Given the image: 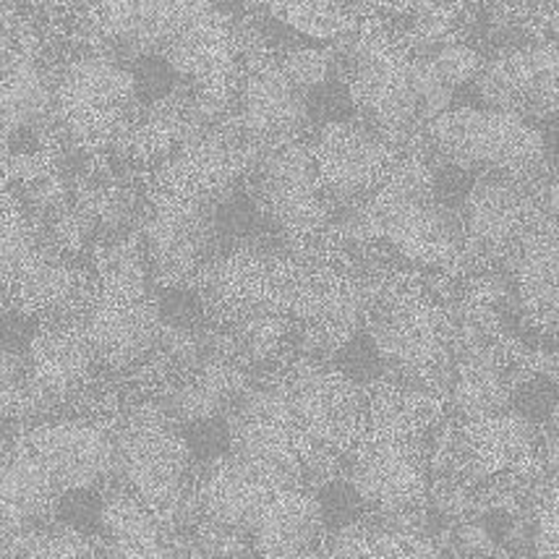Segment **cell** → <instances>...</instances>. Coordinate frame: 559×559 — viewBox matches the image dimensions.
Returning a JSON list of instances; mask_svg holds the SVG:
<instances>
[{
	"mask_svg": "<svg viewBox=\"0 0 559 559\" xmlns=\"http://www.w3.org/2000/svg\"><path fill=\"white\" fill-rule=\"evenodd\" d=\"M3 280L26 309L45 314L73 311L84 296V277L32 241L24 215L9 197L3 204Z\"/></svg>",
	"mask_w": 559,
	"mask_h": 559,
	"instance_id": "obj_4",
	"label": "cell"
},
{
	"mask_svg": "<svg viewBox=\"0 0 559 559\" xmlns=\"http://www.w3.org/2000/svg\"><path fill=\"white\" fill-rule=\"evenodd\" d=\"M504 401H508V388L491 358L478 356L461 366L455 382L457 408L474 416H491L497 408H502Z\"/></svg>",
	"mask_w": 559,
	"mask_h": 559,
	"instance_id": "obj_30",
	"label": "cell"
},
{
	"mask_svg": "<svg viewBox=\"0 0 559 559\" xmlns=\"http://www.w3.org/2000/svg\"><path fill=\"white\" fill-rule=\"evenodd\" d=\"M241 388L243 374L236 366H230L228 361L207 364L191 382H186L173 395L170 408L186 424L207 421V418H215Z\"/></svg>",
	"mask_w": 559,
	"mask_h": 559,
	"instance_id": "obj_28",
	"label": "cell"
},
{
	"mask_svg": "<svg viewBox=\"0 0 559 559\" xmlns=\"http://www.w3.org/2000/svg\"><path fill=\"white\" fill-rule=\"evenodd\" d=\"M241 168V152L219 136H199L181 150V157L165 170V194L204 197L228 183Z\"/></svg>",
	"mask_w": 559,
	"mask_h": 559,
	"instance_id": "obj_24",
	"label": "cell"
},
{
	"mask_svg": "<svg viewBox=\"0 0 559 559\" xmlns=\"http://www.w3.org/2000/svg\"><path fill=\"white\" fill-rule=\"evenodd\" d=\"M212 236V217L204 197L163 194L146 219V259L163 283H181L194 275Z\"/></svg>",
	"mask_w": 559,
	"mask_h": 559,
	"instance_id": "obj_9",
	"label": "cell"
},
{
	"mask_svg": "<svg viewBox=\"0 0 559 559\" xmlns=\"http://www.w3.org/2000/svg\"><path fill=\"white\" fill-rule=\"evenodd\" d=\"M280 337H283V319L275 311H254L246 319L243 345L254 358H264L272 353Z\"/></svg>",
	"mask_w": 559,
	"mask_h": 559,
	"instance_id": "obj_38",
	"label": "cell"
},
{
	"mask_svg": "<svg viewBox=\"0 0 559 559\" xmlns=\"http://www.w3.org/2000/svg\"><path fill=\"white\" fill-rule=\"evenodd\" d=\"M267 11L280 24L317 39H341L358 29L356 11L341 3H270Z\"/></svg>",
	"mask_w": 559,
	"mask_h": 559,
	"instance_id": "obj_29",
	"label": "cell"
},
{
	"mask_svg": "<svg viewBox=\"0 0 559 559\" xmlns=\"http://www.w3.org/2000/svg\"><path fill=\"white\" fill-rule=\"evenodd\" d=\"M183 439L189 444L191 455L219 457L225 450H230V426L215 424L212 418H207V421H194Z\"/></svg>",
	"mask_w": 559,
	"mask_h": 559,
	"instance_id": "obj_39",
	"label": "cell"
},
{
	"mask_svg": "<svg viewBox=\"0 0 559 559\" xmlns=\"http://www.w3.org/2000/svg\"><path fill=\"white\" fill-rule=\"evenodd\" d=\"M465 442H468V461L481 476L510 468L534 450L528 424L515 416H478V421L465 429Z\"/></svg>",
	"mask_w": 559,
	"mask_h": 559,
	"instance_id": "obj_27",
	"label": "cell"
},
{
	"mask_svg": "<svg viewBox=\"0 0 559 559\" xmlns=\"http://www.w3.org/2000/svg\"><path fill=\"white\" fill-rule=\"evenodd\" d=\"M264 199L280 225L293 236L314 233L324 223L322 181L314 152L306 144H280L264 165Z\"/></svg>",
	"mask_w": 559,
	"mask_h": 559,
	"instance_id": "obj_11",
	"label": "cell"
},
{
	"mask_svg": "<svg viewBox=\"0 0 559 559\" xmlns=\"http://www.w3.org/2000/svg\"><path fill=\"white\" fill-rule=\"evenodd\" d=\"M11 557H92L95 542L90 534L58 523L52 528H29L22 534L5 536V551Z\"/></svg>",
	"mask_w": 559,
	"mask_h": 559,
	"instance_id": "obj_31",
	"label": "cell"
},
{
	"mask_svg": "<svg viewBox=\"0 0 559 559\" xmlns=\"http://www.w3.org/2000/svg\"><path fill=\"white\" fill-rule=\"evenodd\" d=\"M330 555L335 557H435L437 551L429 544L416 542L414 536L392 534H343L335 536Z\"/></svg>",
	"mask_w": 559,
	"mask_h": 559,
	"instance_id": "obj_33",
	"label": "cell"
},
{
	"mask_svg": "<svg viewBox=\"0 0 559 559\" xmlns=\"http://www.w3.org/2000/svg\"><path fill=\"white\" fill-rule=\"evenodd\" d=\"M304 439L288 384L251 392L230 421V455L285 481H293Z\"/></svg>",
	"mask_w": 559,
	"mask_h": 559,
	"instance_id": "obj_5",
	"label": "cell"
},
{
	"mask_svg": "<svg viewBox=\"0 0 559 559\" xmlns=\"http://www.w3.org/2000/svg\"><path fill=\"white\" fill-rule=\"evenodd\" d=\"M322 504L314 497L283 487L259 512L254 528V551L262 557H298L314 544L322 531Z\"/></svg>",
	"mask_w": 559,
	"mask_h": 559,
	"instance_id": "obj_19",
	"label": "cell"
},
{
	"mask_svg": "<svg viewBox=\"0 0 559 559\" xmlns=\"http://www.w3.org/2000/svg\"><path fill=\"white\" fill-rule=\"evenodd\" d=\"M159 523L163 521L139 497L116 495L103 499V528H99V534L108 538L110 555L134 559L168 557Z\"/></svg>",
	"mask_w": 559,
	"mask_h": 559,
	"instance_id": "obj_25",
	"label": "cell"
},
{
	"mask_svg": "<svg viewBox=\"0 0 559 559\" xmlns=\"http://www.w3.org/2000/svg\"><path fill=\"white\" fill-rule=\"evenodd\" d=\"M24 444L56 478L61 497L71 489H95L118 463V442L92 424L39 426Z\"/></svg>",
	"mask_w": 559,
	"mask_h": 559,
	"instance_id": "obj_10",
	"label": "cell"
},
{
	"mask_svg": "<svg viewBox=\"0 0 559 559\" xmlns=\"http://www.w3.org/2000/svg\"><path fill=\"white\" fill-rule=\"evenodd\" d=\"M353 103L382 129L401 131L418 121L414 58L382 32H366L356 45Z\"/></svg>",
	"mask_w": 559,
	"mask_h": 559,
	"instance_id": "obj_7",
	"label": "cell"
},
{
	"mask_svg": "<svg viewBox=\"0 0 559 559\" xmlns=\"http://www.w3.org/2000/svg\"><path fill=\"white\" fill-rule=\"evenodd\" d=\"M424 173L397 176L388 194H382L369 212L371 230L401 246L408 257L424 262H448L455 254V233L444 210L431 204V189Z\"/></svg>",
	"mask_w": 559,
	"mask_h": 559,
	"instance_id": "obj_6",
	"label": "cell"
},
{
	"mask_svg": "<svg viewBox=\"0 0 559 559\" xmlns=\"http://www.w3.org/2000/svg\"><path fill=\"white\" fill-rule=\"evenodd\" d=\"M136 79V92L146 99H165L168 92H173V71L170 63L159 56H139L134 69H131Z\"/></svg>",
	"mask_w": 559,
	"mask_h": 559,
	"instance_id": "obj_37",
	"label": "cell"
},
{
	"mask_svg": "<svg viewBox=\"0 0 559 559\" xmlns=\"http://www.w3.org/2000/svg\"><path fill=\"white\" fill-rule=\"evenodd\" d=\"M283 69L296 79V84H301L306 92L317 90V86L330 82L332 73V56L328 50H314V48H298L290 50L283 58Z\"/></svg>",
	"mask_w": 559,
	"mask_h": 559,
	"instance_id": "obj_35",
	"label": "cell"
},
{
	"mask_svg": "<svg viewBox=\"0 0 559 559\" xmlns=\"http://www.w3.org/2000/svg\"><path fill=\"white\" fill-rule=\"evenodd\" d=\"M283 487H290V481L238 461L228 452V457H217L215 471L204 481L202 502L225 528L251 531L264 504Z\"/></svg>",
	"mask_w": 559,
	"mask_h": 559,
	"instance_id": "obj_16",
	"label": "cell"
},
{
	"mask_svg": "<svg viewBox=\"0 0 559 559\" xmlns=\"http://www.w3.org/2000/svg\"><path fill=\"white\" fill-rule=\"evenodd\" d=\"M136 92L134 73L103 56L71 63L56 86V110L79 144H99L126 121Z\"/></svg>",
	"mask_w": 559,
	"mask_h": 559,
	"instance_id": "obj_3",
	"label": "cell"
},
{
	"mask_svg": "<svg viewBox=\"0 0 559 559\" xmlns=\"http://www.w3.org/2000/svg\"><path fill=\"white\" fill-rule=\"evenodd\" d=\"M421 24H418V32L426 39L442 37L444 32H450L452 19H455L457 5H421Z\"/></svg>",
	"mask_w": 559,
	"mask_h": 559,
	"instance_id": "obj_42",
	"label": "cell"
},
{
	"mask_svg": "<svg viewBox=\"0 0 559 559\" xmlns=\"http://www.w3.org/2000/svg\"><path fill=\"white\" fill-rule=\"evenodd\" d=\"M518 293L536 328L555 330L559 314V249L555 225H544L523 236L518 264Z\"/></svg>",
	"mask_w": 559,
	"mask_h": 559,
	"instance_id": "obj_22",
	"label": "cell"
},
{
	"mask_svg": "<svg viewBox=\"0 0 559 559\" xmlns=\"http://www.w3.org/2000/svg\"><path fill=\"white\" fill-rule=\"evenodd\" d=\"M159 322H163V311L144 296L123 298L105 293L84 330L99 361L126 366L136 361L157 341Z\"/></svg>",
	"mask_w": 559,
	"mask_h": 559,
	"instance_id": "obj_15",
	"label": "cell"
},
{
	"mask_svg": "<svg viewBox=\"0 0 559 559\" xmlns=\"http://www.w3.org/2000/svg\"><path fill=\"white\" fill-rule=\"evenodd\" d=\"M444 341V322L431 309L429 304H421L418 298H403L392 309L388 322L382 319L374 343L377 348L397 361L426 369L437 361Z\"/></svg>",
	"mask_w": 559,
	"mask_h": 559,
	"instance_id": "obj_23",
	"label": "cell"
},
{
	"mask_svg": "<svg viewBox=\"0 0 559 559\" xmlns=\"http://www.w3.org/2000/svg\"><path fill=\"white\" fill-rule=\"evenodd\" d=\"M353 489L379 508H405L421 497V474L414 455L392 435V426H384L361 448Z\"/></svg>",
	"mask_w": 559,
	"mask_h": 559,
	"instance_id": "obj_18",
	"label": "cell"
},
{
	"mask_svg": "<svg viewBox=\"0 0 559 559\" xmlns=\"http://www.w3.org/2000/svg\"><path fill=\"white\" fill-rule=\"evenodd\" d=\"M314 159L324 189L358 194L388 176L392 152L382 139L366 134L358 126L332 121L319 134Z\"/></svg>",
	"mask_w": 559,
	"mask_h": 559,
	"instance_id": "obj_14",
	"label": "cell"
},
{
	"mask_svg": "<svg viewBox=\"0 0 559 559\" xmlns=\"http://www.w3.org/2000/svg\"><path fill=\"white\" fill-rule=\"evenodd\" d=\"M557 45L504 52L476 71V86L489 110L518 116L557 112Z\"/></svg>",
	"mask_w": 559,
	"mask_h": 559,
	"instance_id": "obj_8",
	"label": "cell"
},
{
	"mask_svg": "<svg viewBox=\"0 0 559 559\" xmlns=\"http://www.w3.org/2000/svg\"><path fill=\"white\" fill-rule=\"evenodd\" d=\"M92 361H97L90 335L79 324H52L39 330L26 345L29 384H26L24 408L29 403L61 401L84 382Z\"/></svg>",
	"mask_w": 559,
	"mask_h": 559,
	"instance_id": "obj_13",
	"label": "cell"
},
{
	"mask_svg": "<svg viewBox=\"0 0 559 559\" xmlns=\"http://www.w3.org/2000/svg\"><path fill=\"white\" fill-rule=\"evenodd\" d=\"M58 521L92 534V528H103V499L92 489L66 491L58 499Z\"/></svg>",
	"mask_w": 559,
	"mask_h": 559,
	"instance_id": "obj_34",
	"label": "cell"
},
{
	"mask_svg": "<svg viewBox=\"0 0 559 559\" xmlns=\"http://www.w3.org/2000/svg\"><path fill=\"white\" fill-rule=\"evenodd\" d=\"M56 105V92H50L43 71L37 69L35 58L19 52L5 61L3 79V139L11 142L29 126L35 129L48 118Z\"/></svg>",
	"mask_w": 559,
	"mask_h": 559,
	"instance_id": "obj_26",
	"label": "cell"
},
{
	"mask_svg": "<svg viewBox=\"0 0 559 559\" xmlns=\"http://www.w3.org/2000/svg\"><path fill=\"white\" fill-rule=\"evenodd\" d=\"M429 136L457 165H484L504 173H528L542 165V131L518 112L489 108L444 110L429 121Z\"/></svg>",
	"mask_w": 559,
	"mask_h": 559,
	"instance_id": "obj_1",
	"label": "cell"
},
{
	"mask_svg": "<svg viewBox=\"0 0 559 559\" xmlns=\"http://www.w3.org/2000/svg\"><path fill=\"white\" fill-rule=\"evenodd\" d=\"M61 499L56 478L45 463L22 442L3 465V534L13 536L48 515Z\"/></svg>",
	"mask_w": 559,
	"mask_h": 559,
	"instance_id": "obj_21",
	"label": "cell"
},
{
	"mask_svg": "<svg viewBox=\"0 0 559 559\" xmlns=\"http://www.w3.org/2000/svg\"><path fill=\"white\" fill-rule=\"evenodd\" d=\"M191 450L155 408L136 411L118 437V463L123 465L136 497L159 521L176 518L183 499V481Z\"/></svg>",
	"mask_w": 559,
	"mask_h": 559,
	"instance_id": "obj_2",
	"label": "cell"
},
{
	"mask_svg": "<svg viewBox=\"0 0 559 559\" xmlns=\"http://www.w3.org/2000/svg\"><path fill=\"white\" fill-rule=\"evenodd\" d=\"M309 92L283 69L262 63L249 73L243 86V131L257 142L288 144L309 123Z\"/></svg>",
	"mask_w": 559,
	"mask_h": 559,
	"instance_id": "obj_12",
	"label": "cell"
},
{
	"mask_svg": "<svg viewBox=\"0 0 559 559\" xmlns=\"http://www.w3.org/2000/svg\"><path fill=\"white\" fill-rule=\"evenodd\" d=\"M536 555L557 557V489L544 499L536 525Z\"/></svg>",
	"mask_w": 559,
	"mask_h": 559,
	"instance_id": "obj_41",
	"label": "cell"
},
{
	"mask_svg": "<svg viewBox=\"0 0 559 559\" xmlns=\"http://www.w3.org/2000/svg\"><path fill=\"white\" fill-rule=\"evenodd\" d=\"M29 197L39 210H61L66 207V199H69V183H66L61 173L43 170L35 181H29Z\"/></svg>",
	"mask_w": 559,
	"mask_h": 559,
	"instance_id": "obj_40",
	"label": "cell"
},
{
	"mask_svg": "<svg viewBox=\"0 0 559 559\" xmlns=\"http://www.w3.org/2000/svg\"><path fill=\"white\" fill-rule=\"evenodd\" d=\"M429 61L452 90H455L457 84L468 82V79L481 69L476 50L465 48V45H444V48H439L435 56H429Z\"/></svg>",
	"mask_w": 559,
	"mask_h": 559,
	"instance_id": "obj_36",
	"label": "cell"
},
{
	"mask_svg": "<svg viewBox=\"0 0 559 559\" xmlns=\"http://www.w3.org/2000/svg\"><path fill=\"white\" fill-rule=\"evenodd\" d=\"M288 395L306 439L345 442L356 429L358 395L343 374L306 369L288 384Z\"/></svg>",
	"mask_w": 559,
	"mask_h": 559,
	"instance_id": "obj_17",
	"label": "cell"
},
{
	"mask_svg": "<svg viewBox=\"0 0 559 559\" xmlns=\"http://www.w3.org/2000/svg\"><path fill=\"white\" fill-rule=\"evenodd\" d=\"M463 215L471 241L481 249H504L523 238L528 204L512 183L502 178H481L465 194Z\"/></svg>",
	"mask_w": 559,
	"mask_h": 559,
	"instance_id": "obj_20",
	"label": "cell"
},
{
	"mask_svg": "<svg viewBox=\"0 0 559 559\" xmlns=\"http://www.w3.org/2000/svg\"><path fill=\"white\" fill-rule=\"evenodd\" d=\"M99 277H103L105 293L110 296L142 298L146 277L142 249L131 241L108 246L99 257Z\"/></svg>",
	"mask_w": 559,
	"mask_h": 559,
	"instance_id": "obj_32",
	"label": "cell"
}]
</instances>
